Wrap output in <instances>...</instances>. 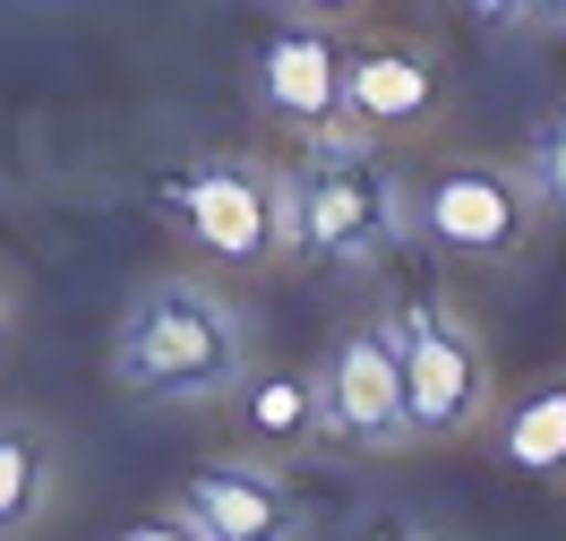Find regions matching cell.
Returning <instances> with one entry per match:
<instances>
[{
  "label": "cell",
  "mask_w": 566,
  "mask_h": 541,
  "mask_svg": "<svg viewBox=\"0 0 566 541\" xmlns=\"http://www.w3.org/2000/svg\"><path fill=\"white\" fill-rule=\"evenodd\" d=\"M249 370H258V319L198 267L146 275L112 326V387L146 413H207Z\"/></svg>",
  "instance_id": "cell-1"
},
{
  "label": "cell",
  "mask_w": 566,
  "mask_h": 541,
  "mask_svg": "<svg viewBox=\"0 0 566 541\" xmlns=\"http://www.w3.org/2000/svg\"><path fill=\"white\" fill-rule=\"evenodd\" d=\"M403 241H412V173L387 164V146L335 129L292 155V267L369 275Z\"/></svg>",
  "instance_id": "cell-2"
},
{
  "label": "cell",
  "mask_w": 566,
  "mask_h": 541,
  "mask_svg": "<svg viewBox=\"0 0 566 541\" xmlns=\"http://www.w3.org/2000/svg\"><path fill=\"white\" fill-rule=\"evenodd\" d=\"M146 207L172 223V241L207 258L214 275H275L292 267V164L258 146L189 155L146 189Z\"/></svg>",
  "instance_id": "cell-3"
},
{
  "label": "cell",
  "mask_w": 566,
  "mask_h": 541,
  "mask_svg": "<svg viewBox=\"0 0 566 541\" xmlns=\"http://www.w3.org/2000/svg\"><path fill=\"white\" fill-rule=\"evenodd\" d=\"M395 326V361H403V404H412V447H463L481 438V422L497 413L506 378L481 319L463 310L455 292H403L387 310Z\"/></svg>",
  "instance_id": "cell-4"
},
{
  "label": "cell",
  "mask_w": 566,
  "mask_h": 541,
  "mask_svg": "<svg viewBox=\"0 0 566 541\" xmlns=\"http://www.w3.org/2000/svg\"><path fill=\"white\" fill-rule=\"evenodd\" d=\"M541 223H549V207L532 189L524 155L455 146V155H429L412 173V241H429L455 267H524Z\"/></svg>",
  "instance_id": "cell-5"
},
{
  "label": "cell",
  "mask_w": 566,
  "mask_h": 541,
  "mask_svg": "<svg viewBox=\"0 0 566 541\" xmlns=\"http://www.w3.org/2000/svg\"><path fill=\"white\" fill-rule=\"evenodd\" d=\"M318 413H326V447L412 456V404H403V361H395L387 310H353L335 326V344L318 361Z\"/></svg>",
  "instance_id": "cell-6"
},
{
  "label": "cell",
  "mask_w": 566,
  "mask_h": 541,
  "mask_svg": "<svg viewBox=\"0 0 566 541\" xmlns=\"http://www.w3.org/2000/svg\"><path fill=\"white\" fill-rule=\"evenodd\" d=\"M447 112V70L421 35L403 27H369L360 43H344V121L369 146H403L429 138Z\"/></svg>",
  "instance_id": "cell-7"
},
{
  "label": "cell",
  "mask_w": 566,
  "mask_h": 541,
  "mask_svg": "<svg viewBox=\"0 0 566 541\" xmlns=\"http://www.w3.org/2000/svg\"><path fill=\"white\" fill-rule=\"evenodd\" d=\"M172 507L207 541H310V499L292 490V465H266V456H241V447L189 465Z\"/></svg>",
  "instance_id": "cell-8"
},
{
  "label": "cell",
  "mask_w": 566,
  "mask_h": 541,
  "mask_svg": "<svg viewBox=\"0 0 566 541\" xmlns=\"http://www.w3.org/2000/svg\"><path fill=\"white\" fill-rule=\"evenodd\" d=\"M258 112L283 121L301 146L353 129L344 121V35L318 18H283L275 35L258 43Z\"/></svg>",
  "instance_id": "cell-9"
},
{
  "label": "cell",
  "mask_w": 566,
  "mask_h": 541,
  "mask_svg": "<svg viewBox=\"0 0 566 541\" xmlns=\"http://www.w3.org/2000/svg\"><path fill=\"white\" fill-rule=\"evenodd\" d=\"M232 430H241V456H266V465H301L326 447V413H318V370H249L232 387Z\"/></svg>",
  "instance_id": "cell-10"
},
{
  "label": "cell",
  "mask_w": 566,
  "mask_h": 541,
  "mask_svg": "<svg viewBox=\"0 0 566 541\" xmlns=\"http://www.w3.org/2000/svg\"><path fill=\"white\" fill-rule=\"evenodd\" d=\"M481 438H490V456L506 472H524L541 490H566V361L541 370V378H524L515 396H497Z\"/></svg>",
  "instance_id": "cell-11"
},
{
  "label": "cell",
  "mask_w": 566,
  "mask_h": 541,
  "mask_svg": "<svg viewBox=\"0 0 566 541\" xmlns=\"http://www.w3.org/2000/svg\"><path fill=\"white\" fill-rule=\"evenodd\" d=\"M70 465H61V438L43 430L35 413L0 404V541H35L61 516Z\"/></svg>",
  "instance_id": "cell-12"
},
{
  "label": "cell",
  "mask_w": 566,
  "mask_h": 541,
  "mask_svg": "<svg viewBox=\"0 0 566 541\" xmlns=\"http://www.w3.org/2000/svg\"><path fill=\"white\" fill-rule=\"evenodd\" d=\"M524 173H532V189H541V207L566 223V104L524 138Z\"/></svg>",
  "instance_id": "cell-13"
},
{
  "label": "cell",
  "mask_w": 566,
  "mask_h": 541,
  "mask_svg": "<svg viewBox=\"0 0 566 541\" xmlns=\"http://www.w3.org/2000/svg\"><path fill=\"white\" fill-rule=\"evenodd\" d=\"M112 541H207V533H198L180 507H155V516H138L129 533H112Z\"/></svg>",
  "instance_id": "cell-14"
},
{
  "label": "cell",
  "mask_w": 566,
  "mask_h": 541,
  "mask_svg": "<svg viewBox=\"0 0 566 541\" xmlns=\"http://www.w3.org/2000/svg\"><path fill=\"white\" fill-rule=\"evenodd\" d=\"M378 0H292V18H318V27H360Z\"/></svg>",
  "instance_id": "cell-15"
},
{
  "label": "cell",
  "mask_w": 566,
  "mask_h": 541,
  "mask_svg": "<svg viewBox=\"0 0 566 541\" xmlns=\"http://www.w3.org/2000/svg\"><path fill=\"white\" fill-rule=\"evenodd\" d=\"M463 18L490 27V35H506V27H524V0H463Z\"/></svg>",
  "instance_id": "cell-16"
},
{
  "label": "cell",
  "mask_w": 566,
  "mask_h": 541,
  "mask_svg": "<svg viewBox=\"0 0 566 541\" xmlns=\"http://www.w3.org/2000/svg\"><path fill=\"white\" fill-rule=\"evenodd\" d=\"M353 541H438V533H421V524H403V516H369Z\"/></svg>",
  "instance_id": "cell-17"
},
{
  "label": "cell",
  "mask_w": 566,
  "mask_h": 541,
  "mask_svg": "<svg viewBox=\"0 0 566 541\" xmlns=\"http://www.w3.org/2000/svg\"><path fill=\"white\" fill-rule=\"evenodd\" d=\"M524 27H541V35H566V0H524Z\"/></svg>",
  "instance_id": "cell-18"
},
{
  "label": "cell",
  "mask_w": 566,
  "mask_h": 541,
  "mask_svg": "<svg viewBox=\"0 0 566 541\" xmlns=\"http://www.w3.org/2000/svg\"><path fill=\"white\" fill-rule=\"evenodd\" d=\"M18 344V275H0V353Z\"/></svg>",
  "instance_id": "cell-19"
}]
</instances>
